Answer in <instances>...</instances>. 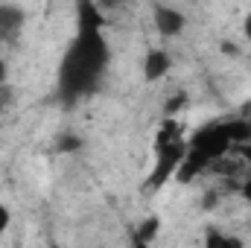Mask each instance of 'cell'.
Here are the masks:
<instances>
[{
	"mask_svg": "<svg viewBox=\"0 0 251 248\" xmlns=\"http://www.w3.org/2000/svg\"><path fill=\"white\" fill-rule=\"evenodd\" d=\"M111 59V50L102 38V29H79V35L73 38V44L67 47L62 64H59V99L64 105L79 102L82 97H88Z\"/></svg>",
	"mask_w": 251,
	"mask_h": 248,
	"instance_id": "cell-1",
	"label": "cell"
},
{
	"mask_svg": "<svg viewBox=\"0 0 251 248\" xmlns=\"http://www.w3.org/2000/svg\"><path fill=\"white\" fill-rule=\"evenodd\" d=\"M207 246H210V248H216V246H231V248H237V246H240V240H234V237H225V234H216V231H210V234H207Z\"/></svg>",
	"mask_w": 251,
	"mask_h": 248,
	"instance_id": "cell-10",
	"label": "cell"
},
{
	"mask_svg": "<svg viewBox=\"0 0 251 248\" xmlns=\"http://www.w3.org/2000/svg\"><path fill=\"white\" fill-rule=\"evenodd\" d=\"M26 12L15 3H0V41H15L24 29Z\"/></svg>",
	"mask_w": 251,
	"mask_h": 248,
	"instance_id": "cell-3",
	"label": "cell"
},
{
	"mask_svg": "<svg viewBox=\"0 0 251 248\" xmlns=\"http://www.w3.org/2000/svg\"><path fill=\"white\" fill-rule=\"evenodd\" d=\"M170 67H173V62H170V56H167L164 50H152V53L146 56V62H143V73H146L149 82H155V79L167 76Z\"/></svg>",
	"mask_w": 251,
	"mask_h": 248,
	"instance_id": "cell-5",
	"label": "cell"
},
{
	"mask_svg": "<svg viewBox=\"0 0 251 248\" xmlns=\"http://www.w3.org/2000/svg\"><path fill=\"white\" fill-rule=\"evenodd\" d=\"M0 114H3V91H0Z\"/></svg>",
	"mask_w": 251,
	"mask_h": 248,
	"instance_id": "cell-16",
	"label": "cell"
},
{
	"mask_svg": "<svg viewBox=\"0 0 251 248\" xmlns=\"http://www.w3.org/2000/svg\"><path fill=\"white\" fill-rule=\"evenodd\" d=\"M9 219H12L9 207H6V204H0V231H6V228H9Z\"/></svg>",
	"mask_w": 251,
	"mask_h": 248,
	"instance_id": "cell-12",
	"label": "cell"
},
{
	"mask_svg": "<svg viewBox=\"0 0 251 248\" xmlns=\"http://www.w3.org/2000/svg\"><path fill=\"white\" fill-rule=\"evenodd\" d=\"M155 149H158V155H155V167H152L149 181H146L149 190H158L161 184H167V181L176 175L181 158L187 155V143H184V140H173V143H164V146H155Z\"/></svg>",
	"mask_w": 251,
	"mask_h": 248,
	"instance_id": "cell-2",
	"label": "cell"
},
{
	"mask_svg": "<svg viewBox=\"0 0 251 248\" xmlns=\"http://www.w3.org/2000/svg\"><path fill=\"white\" fill-rule=\"evenodd\" d=\"M243 29H246V38L251 41V15L246 18V24H243Z\"/></svg>",
	"mask_w": 251,
	"mask_h": 248,
	"instance_id": "cell-15",
	"label": "cell"
},
{
	"mask_svg": "<svg viewBox=\"0 0 251 248\" xmlns=\"http://www.w3.org/2000/svg\"><path fill=\"white\" fill-rule=\"evenodd\" d=\"M181 105H187V94H176V97L167 102V114H176V111H181Z\"/></svg>",
	"mask_w": 251,
	"mask_h": 248,
	"instance_id": "cell-11",
	"label": "cell"
},
{
	"mask_svg": "<svg viewBox=\"0 0 251 248\" xmlns=\"http://www.w3.org/2000/svg\"><path fill=\"white\" fill-rule=\"evenodd\" d=\"M237 149H240L243 161L249 164V178H246V181L240 184V193H243V196H246V198L251 201V140H246V143H237Z\"/></svg>",
	"mask_w": 251,
	"mask_h": 248,
	"instance_id": "cell-7",
	"label": "cell"
},
{
	"mask_svg": "<svg viewBox=\"0 0 251 248\" xmlns=\"http://www.w3.org/2000/svg\"><path fill=\"white\" fill-rule=\"evenodd\" d=\"M120 3H123V0H97V6H100V9H117Z\"/></svg>",
	"mask_w": 251,
	"mask_h": 248,
	"instance_id": "cell-13",
	"label": "cell"
},
{
	"mask_svg": "<svg viewBox=\"0 0 251 248\" xmlns=\"http://www.w3.org/2000/svg\"><path fill=\"white\" fill-rule=\"evenodd\" d=\"M173 140H181V125L176 120H164L158 137H155V146H164V143H173Z\"/></svg>",
	"mask_w": 251,
	"mask_h": 248,
	"instance_id": "cell-6",
	"label": "cell"
},
{
	"mask_svg": "<svg viewBox=\"0 0 251 248\" xmlns=\"http://www.w3.org/2000/svg\"><path fill=\"white\" fill-rule=\"evenodd\" d=\"M6 76H9V70H6V62H3V59H0V85H3V82H6Z\"/></svg>",
	"mask_w": 251,
	"mask_h": 248,
	"instance_id": "cell-14",
	"label": "cell"
},
{
	"mask_svg": "<svg viewBox=\"0 0 251 248\" xmlns=\"http://www.w3.org/2000/svg\"><path fill=\"white\" fill-rule=\"evenodd\" d=\"M155 234H158V219L152 216V219H146V222L140 225V231L134 234V243H137V246H146L149 240H155Z\"/></svg>",
	"mask_w": 251,
	"mask_h": 248,
	"instance_id": "cell-9",
	"label": "cell"
},
{
	"mask_svg": "<svg viewBox=\"0 0 251 248\" xmlns=\"http://www.w3.org/2000/svg\"><path fill=\"white\" fill-rule=\"evenodd\" d=\"M155 26L164 38H176L184 29V15L178 9H170V6H158L155 9Z\"/></svg>",
	"mask_w": 251,
	"mask_h": 248,
	"instance_id": "cell-4",
	"label": "cell"
},
{
	"mask_svg": "<svg viewBox=\"0 0 251 248\" xmlns=\"http://www.w3.org/2000/svg\"><path fill=\"white\" fill-rule=\"evenodd\" d=\"M79 149H82V137H79V134H59V140H56V152L70 155V152H79Z\"/></svg>",
	"mask_w": 251,
	"mask_h": 248,
	"instance_id": "cell-8",
	"label": "cell"
}]
</instances>
